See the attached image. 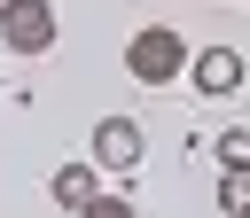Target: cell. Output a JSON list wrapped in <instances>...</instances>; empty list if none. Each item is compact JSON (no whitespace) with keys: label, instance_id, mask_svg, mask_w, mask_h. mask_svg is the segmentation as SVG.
I'll use <instances>...</instances> for the list:
<instances>
[{"label":"cell","instance_id":"7","mask_svg":"<svg viewBox=\"0 0 250 218\" xmlns=\"http://www.w3.org/2000/svg\"><path fill=\"white\" fill-rule=\"evenodd\" d=\"M242 202H250V171H219V210L234 218Z\"/></svg>","mask_w":250,"mask_h":218},{"label":"cell","instance_id":"5","mask_svg":"<svg viewBox=\"0 0 250 218\" xmlns=\"http://www.w3.org/2000/svg\"><path fill=\"white\" fill-rule=\"evenodd\" d=\"M47 195H55V202H62L70 218H78V210H86V202L102 195V171H94V164H62V171L47 179Z\"/></svg>","mask_w":250,"mask_h":218},{"label":"cell","instance_id":"6","mask_svg":"<svg viewBox=\"0 0 250 218\" xmlns=\"http://www.w3.org/2000/svg\"><path fill=\"white\" fill-rule=\"evenodd\" d=\"M211 156H219V171H250V125H227L211 140Z\"/></svg>","mask_w":250,"mask_h":218},{"label":"cell","instance_id":"4","mask_svg":"<svg viewBox=\"0 0 250 218\" xmlns=\"http://www.w3.org/2000/svg\"><path fill=\"white\" fill-rule=\"evenodd\" d=\"M141 148H148V140H141V125H133L125 109H109V117L94 125V156H86V164H94V171H133V164H141Z\"/></svg>","mask_w":250,"mask_h":218},{"label":"cell","instance_id":"3","mask_svg":"<svg viewBox=\"0 0 250 218\" xmlns=\"http://www.w3.org/2000/svg\"><path fill=\"white\" fill-rule=\"evenodd\" d=\"M188 78H195V93L227 101V93H242L250 62H242V47H195V54H188Z\"/></svg>","mask_w":250,"mask_h":218},{"label":"cell","instance_id":"1","mask_svg":"<svg viewBox=\"0 0 250 218\" xmlns=\"http://www.w3.org/2000/svg\"><path fill=\"white\" fill-rule=\"evenodd\" d=\"M188 39L172 31V23H141L133 39H125V70H133V86H172L180 70H188Z\"/></svg>","mask_w":250,"mask_h":218},{"label":"cell","instance_id":"9","mask_svg":"<svg viewBox=\"0 0 250 218\" xmlns=\"http://www.w3.org/2000/svg\"><path fill=\"white\" fill-rule=\"evenodd\" d=\"M234 218H250V202H242V210H234Z\"/></svg>","mask_w":250,"mask_h":218},{"label":"cell","instance_id":"2","mask_svg":"<svg viewBox=\"0 0 250 218\" xmlns=\"http://www.w3.org/2000/svg\"><path fill=\"white\" fill-rule=\"evenodd\" d=\"M55 39H62L55 0H0V47L8 54H47Z\"/></svg>","mask_w":250,"mask_h":218},{"label":"cell","instance_id":"8","mask_svg":"<svg viewBox=\"0 0 250 218\" xmlns=\"http://www.w3.org/2000/svg\"><path fill=\"white\" fill-rule=\"evenodd\" d=\"M78 218H141V210H133V202H125V195H109V187H102V195H94V202H86V210H78Z\"/></svg>","mask_w":250,"mask_h":218}]
</instances>
